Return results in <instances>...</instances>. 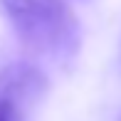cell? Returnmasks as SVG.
I'll return each mask as SVG.
<instances>
[{
  "instance_id": "2",
  "label": "cell",
  "mask_w": 121,
  "mask_h": 121,
  "mask_svg": "<svg viewBox=\"0 0 121 121\" xmlns=\"http://www.w3.org/2000/svg\"><path fill=\"white\" fill-rule=\"evenodd\" d=\"M47 91V77L27 62H13L0 69V94L35 106Z\"/></svg>"
},
{
  "instance_id": "1",
  "label": "cell",
  "mask_w": 121,
  "mask_h": 121,
  "mask_svg": "<svg viewBox=\"0 0 121 121\" xmlns=\"http://www.w3.org/2000/svg\"><path fill=\"white\" fill-rule=\"evenodd\" d=\"M0 5L27 52L64 59L79 49V22L64 0H0Z\"/></svg>"
},
{
  "instance_id": "3",
  "label": "cell",
  "mask_w": 121,
  "mask_h": 121,
  "mask_svg": "<svg viewBox=\"0 0 121 121\" xmlns=\"http://www.w3.org/2000/svg\"><path fill=\"white\" fill-rule=\"evenodd\" d=\"M30 106L13 96L0 94V121H27Z\"/></svg>"
}]
</instances>
